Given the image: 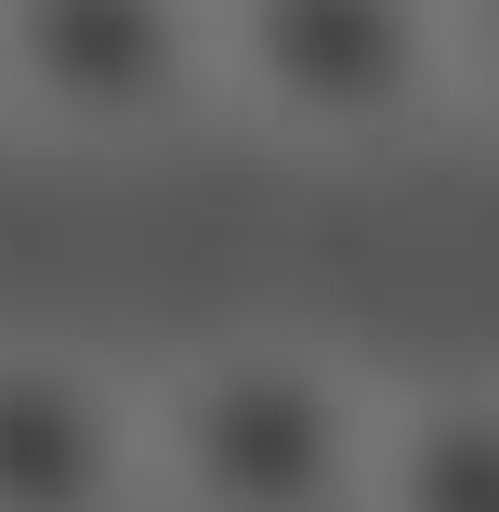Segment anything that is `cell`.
<instances>
[{
	"mask_svg": "<svg viewBox=\"0 0 499 512\" xmlns=\"http://www.w3.org/2000/svg\"><path fill=\"white\" fill-rule=\"evenodd\" d=\"M368 460L381 421L289 355H237L171 394V473L197 512H368Z\"/></svg>",
	"mask_w": 499,
	"mask_h": 512,
	"instance_id": "6da1fadb",
	"label": "cell"
},
{
	"mask_svg": "<svg viewBox=\"0 0 499 512\" xmlns=\"http://www.w3.org/2000/svg\"><path fill=\"white\" fill-rule=\"evenodd\" d=\"M224 66L289 132H394L460 40L447 0H224Z\"/></svg>",
	"mask_w": 499,
	"mask_h": 512,
	"instance_id": "7a4b0ae2",
	"label": "cell"
},
{
	"mask_svg": "<svg viewBox=\"0 0 499 512\" xmlns=\"http://www.w3.org/2000/svg\"><path fill=\"white\" fill-rule=\"evenodd\" d=\"M197 14L184 0H27V79L79 119H132L197 92Z\"/></svg>",
	"mask_w": 499,
	"mask_h": 512,
	"instance_id": "3957f363",
	"label": "cell"
},
{
	"mask_svg": "<svg viewBox=\"0 0 499 512\" xmlns=\"http://www.w3.org/2000/svg\"><path fill=\"white\" fill-rule=\"evenodd\" d=\"M119 486V421L79 381H0V512H92Z\"/></svg>",
	"mask_w": 499,
	"mask_h": 512,
	"instance_id": "277c9868",
	"label": "cell"
},
{
	"mask_svg": "<svg viewBox=\"0 0 499 512\" xmlns=\"http://www.w3.org/2000/svg\"><path fill=\"white\" fill-rule=\"evenodd\" d=\"M368 512H499V394H421L381 421Z\"/></svg>",
	"mask_w": 499,
	"mask_h": 512,
	"instance_id": "5b68a950",
	"label": "cell"
},
{
	"mask_svg": "<svg viewBox=\"0 0 499 512\" xmlns=\"http://www.w3.org/2000/svg\"><path fill=\"white\" fill-rule=\"evenodd\" d=\"M447 40H460V79L499 106V0H447Z\"/></svg>",
	"mask_w": 499,
	"mask_h": 512,
	"instance_id": "8992f818",
	"label": "cell"
}]
</instances>
